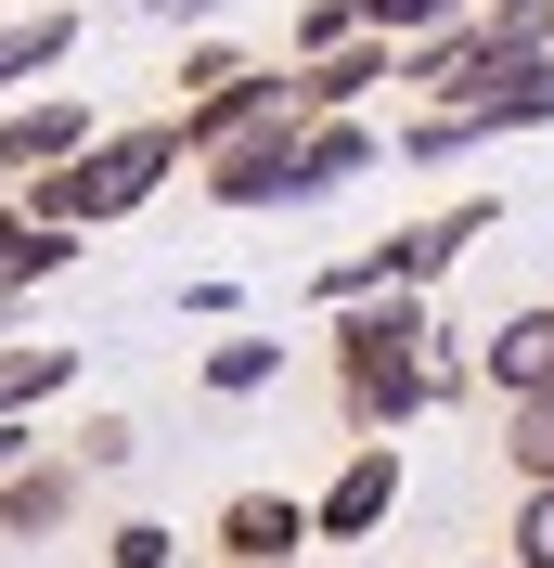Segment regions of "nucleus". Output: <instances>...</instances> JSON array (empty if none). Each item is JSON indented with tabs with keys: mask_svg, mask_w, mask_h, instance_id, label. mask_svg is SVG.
Listing matches in <instances>:
<instances>
[{
	"mask_svg": "<svg viewBox=\"0 0 554 568\" xmlns=\"http://www.w3.org/2000/svg\"><path fill=\"white\" fill-rule=\"evenodd\" d=\"M322 362H336V414H348V439H400L425 400H464V388H478V362L439 349V323H425L413 284L348 297V311L322 323Z\"/></svg>",
	"mask_w": 554,
	"mask_h": 568,
	"instance_id": "f257e3e1",
	"label": "nucleus"
},
{
	"mask_svg": "<svg viewBox=\"0 0 554 568\" xmlns=\"http://www.w3.org/2000/svg\"><path fill=\"white\" fill-rule=\"evenodd\" d=\"M181 169V116H155V130H91V155H65V169H39V181H13V207L27 220H52V233H104V220H130V207H155V181Z\"/></svg>",
	"mask_w": 554,
	"mask_h": 568,
	"instance_id": "f03ea898",
	"label": "nucleus"
},
{
	"mask_svg": "<svg viewBox=\"0 0 554 568\" xmlns=\"http://www.w3.org/2000/svg\"><path fill=\"white\" fill-rule=\"evenodd\" d=\"M387 517H400V439H348L310 504V542H375Z\"/></svg>",
	"mask_w": 554,
	"mask_h": 568,
	"instance_id": "7ed1b4c3",
	"label": "nucleus"
},
{
	"mask_svg": "<svg viewBox=\"0 0 554 568\" xmlns=\"http://www.w3.org/2000/svg\"><path fill=\"white\" fill-rule=\"evenodd\" d=\"M91 130H104V116L65 104V91H13V104H0V194L39 181V169H65V155H91Z\"/></svg>",
	"mask_w": 554,
	"mask_h": 568,
	"instance_id": "20e7f679",
	"label": "nucleus"
},
{
	"mask_svg": "<svg viewBox=\"0 0 554 568\" xmlns=\"http://www.w3.org/2000/svg\"><path fill=\"white\" fill-rule=\"evenodd\" d=\"M194 169H207V207H297V116L219 142V155H194Z\"/></svg>",
	"mask_w": 554,
	"mask_h": 568,
	"instance_id": "39448f33",
	"label": "nucleus"
},
{
	"mask_svg": "<svg viewBox=\"0 0 554 568\" xmlns=\"http://www.w3.org/2000/svg\"><path fill=\"white\" fill-rule=\"evenodd\" d=\"M78 453H27L13 478H0V542H65L78 530Z\"/></svg>",
	"mask_w": 554,
	"mask_h": 568,
	"instance_id": "423d86ee",
	"label": "nucleus"
},
{
	"mask_svg": "<svg viewBox=\"0 0 554 568\" xmlns=\"http://www.w3.org/2000/svg\"><path fill=\"white\" fill-rule=\"evenodd\" d=\"M271 116H297V104H284V65H245V78H219V91L181 104V155H219V142L271 130Z\"/></svg>",
	"mask_w": 554,
	"mask_h": 568,
	"instance_id": "0eeeda50",
	"label": "nucleus"
},
{
	"mask_svg": "<svg viewBox=\"0 0 554 568\" xmlns=\"http://www.w3.org/2000/svg\"><path fill=\"white\" fill-rule=\"evenodd\" d=\"M207 542H219V568H297V542H310V504H297V491H233Z\"/></svg>",
	"mask_w": 554,
	"mask_h": 568,
	"instance_id": "6e6552de",
	"label": "nucleus"
},
{
	"mask_svg": "<svg viewBox=\"0 0 554 568\" xmlns=\"http://www.w3.org/2000/svg\"><path fill=\"white\" fill-rule=\"evenodd\" d=\"M400 65V39H348V52H297L284 65V104L297 116H361V91Z\"/></svg>",
	"mask_w": 554,
	"mask_h": 568,
	"instance_id": "1a4fd4ad",
	"label": "nucleus"
},
{
	"mask_svg": "<svg viewBox=\"0 0 554 568\" xmlns=\"http://www.w3.org/2000/svg\"><path fill=\"white\" fill-rule=\"evenodd\" d=\"M529 388H554V297L542 311H503L478 336V400H529Z\"/></svg>",
	"mask_w": 554,
	"mask_h": 568,
	"instance_id": "9d476101",
	"label": "nucleus"
},
{
	"mask_svg": "<svg viewBox=\"0 0 554 568\" xmlns=\"http://www.w3.org/2000/svg\"><path fill=\"white\" fill-rule=\"evenodd\" d=\"M361 169H375V130H361V116H297V207L348 194Z\"/></svg>",
	"mask_w": 554,
	"mask_h": 568,
	"instance_id": "9b49d317",
	"label": "nucleus"
},
{
	"mask_svg": "<svg viewBox=\"0 0 554 568\" xmlns=\"http://www.w3.org/2000/svg\"><path fill=\"white\" fill-rule=\"evenodd\" d=\"M490 453H503V478H516V491H542V478H554V388L490 400Z\"/></svg>",
	"mask_w": 554,
	"mask_h": 568,
	"instance_id": "f8f14e48",
	"label": "nucleus"
},
{
	"mask_svg": "<svg viewBox=\"0 0 554 568\" xmlns=\"http://www.w3.org/2000/svg\"><path fill=\"white\" fill-rule=\"evenodd\" d=\"M78 272V233H52V220H27L13 194H0V297H27V284Z\"/></svg>",
	"mask_w": 554,
	"mask_h": 568,
	"instance_id": "ddd939ff",
	"label": "nucleus"
},
{
	"mask_svg": "<svg viewBox=\"0 0 554 568\" xmlns=\"http://www.w3.org/2000/svg\"><path fill=\"white\" fill-rule=\"evenodd\" d=\"M65 375H78V349H65V336H0V426H27L39 400L65 388Z\"/></svg>",
	"mask_w": 554,
	"mask_h": 568,
	"instance_id": "4468645a",
	"label": "nucleus"
},
{
	"mask_svg": "<svg viewBox=\"0 0 554 568\" xmlns=\"http://www.w3.org/2000/svg\"><path fill=\"white\" fill-rule=\"evenodd\" d=\"M78 52V13H0V91H27Z\"/></svg>",
	"mask_w": 554,
	"mask_h": 568,
	"instance_id": "2eb2a0df",
	"label": "nucleus"
},
{
	"mask_svg": "<svg viewBox=\"0 0 554 568\" xmlns=\"http://www.w3.org/2000/svg\"><path fill=\"white\" fill-rule=\"evenodd\" d=\"M271 375H284V349H271V336H219V349H207V388H219V400H258Z\"/></svg>",
	"mask_w": 554,
	"mask_h": 568,
	"instance_id": "dca6fc26",
	"label": "nucleus"
},
{
	"mask_svg": "<svg viewBox=\"0 0 554 568\" xmlns=\"http://www.w3.org/2000/svg\"><path fill=\"white\" fill-rule=\"evenodd\" d=\"M348 39H375V27H361V0H297V27H284V65H297V52H348Z\"/></svg>",
	"mask_w": 554,
	"mask_h": 568,
	"instance_id": "f3484780",
	"label": "nucleus"
},
{
	"mask_svg": "<svg viewBox=\"0 0 554 568\" xmlns=\"http://www.w3.org/2000/svg\"><path fill=\"white\" fill-rule=\"evenodd\" d=\"M503 568H554V478L516 491V530H503Z\"/></svg>",
	"mask_w": 554,
	"mask_h": 568,
	"instance_id": "a211bd4d",
	"label": "nucleus"
},
{
	"mask_svg": "<svg viewBox=\"0 0 554 568\" xmlns=\"http://www.w3.org/2000/svg\"><path fill=\"white\" fill-rule=\"evenodd\" d=\"M451 13H464V0H361V27H375V39H400V52H413V39H439Z\"/></svg>",
	"mask_w": 554,
	"mask_h": 568,
	"instance_id": "6ab92c4d",
	"label": "nucleus"
},
{
	"mask_svg": "<svg viewBox=\"0 0 554 568\" xmlns=\"http://www.w3.org/2000/svg\"><path fill=\"white\" fill-rule=\"evenodd\" d=\"M65 453H78V478H116V465L142 453V426H130V414H91V426L65 439Z\"/></svg>",
	"mask_w": 554,
	"mask_h": 568,
	"instance_id": "aec40b11",
	"label": "nucleus"
},
{
	"mask_svg": "<svg viewBox=\"0 0 554 568\" xmlns=\"http://www.w3.org/2000/svg\"><path fill=\"white\" fill-rule=\"evenodd\" d=\"M168 556H181V542L155 530V517H116V530H104V568H168Z\"/></svg>",
	"mask_w": 554,
	"mask_h": 568,
	"instance_id": "412c9836",
	"label": "nucleus"
},
{
	"mask_svg": "<svg viewBox=\"0 0 554 568\" xmlns=\"http://www.w3.org/2000/svg\"><path fill=\"white\" fill-rule=\"evenodd\" d=\"M219 78H245V52L233 39H194V52H181V91H219Z\"/></svg>",
	"mask_w": 554,
	"mask_h": 568,
	"instance_id": "4be33fe9",
	"label": "nucleus"
},
{
	"mask_svg": "<svg viewBox=\"0 0 554 568\" xmlns=\"http://www.w3.org/2000/svg\"><path fill=\"white\" fill-rule=\"evenodd\" d=\"M490 27H542L554 39V0H490Z\"/></svg>",
	"mask_w": 554,
	"mask_h": 568,
	"instance_id": "5701e85b",
	"label": "nucleus"
},
{
	"mask_svg": "<svg viewBox=\"0 0 554 568\" xmlns=\"http://www.w3.org/2000/svg\"><path fill=\"white\" fill-rule=\"evenodd\" d=\"M142 13H155V27H207L219 0H142Z\"/></svg>",
	"mask_w": 554,
	"mask_h": 568,
	"instance_id": "b1692460",
	"label": "nucleus"
},
{
	"mask_svg": "<svg viewBox=\"0 0 554 568\" xmlns=\"http://www.w3.org/2000/svg\"><path fill=\"white\" fill-rule=\"evenodd\" d=\"M39 453V439H27V426H0V478H13V465H27Z\"/></svg>",
	"mask_w": 554,
	"mask_h": 568,
	"instance_id": "393cba45",
	"label": "nucleus"
},
{
	"mask_svg": "<svg viewBox=\"0 0 554 568\" xmlns=\"http://www.w3.org/2000/svg\"><path fill=\"white\" fill-rule=\"evenodd\" d=\"M478 568H490V556H478Z\"/></svg>",
	"mask_w": 554,
	"mask_h": 568,
	"instance_id": "a878e982",
	"label": "nucleus"
}]
</instances>
